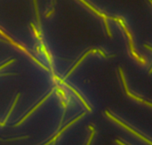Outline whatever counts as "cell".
Wrapping results in <instances>:
<instances>
[{
	"label": "cell",
	"instance_id": "3957f363",
	"mask_svg": "<svg viewBox=\"0 0 152 145\" xmlns=\"http://www.w3.org/2000/svg\"><path fill=\"white\" fill-rule=\"evenodd\" d=\"M105 115L107 116V117L109 118V119H110L111 120H113L114 122H116V124H118L119 126H121L122 127H124L125 129H126L128 132H130L131 134H134L136 137H138V138H140L141 140H142L143 141H145V142H147L148 145H152V141L151 140H149V139H148L147 137H145L144 135H142V134H141L140 133H138V132H136L135 130H134L132 127H128L126 124H125L124 122H122L121 120H119L118 119H116V118H115L114 116L109 112V111H108V110H106L105 111Z\"/></svg>",
	"mask_w": 152,
	"mask_h": 145
},
{
	"label": "cell",
	"instance_id": "8fae6325",
	"mask_svg": "<svg viewBox=\"0 0 152 145\" xmlns=\"http://www.w3.org/2000/svg\"><path fill=\"white\" fill-rule=\"evenodd\" d=\"M20 96H21V94H18V95H16V97H15V99H14V102H13V103L12 104V107H11L10 110L8 111V113H7V115H6V117L5 120L2 122V127L6 126V122H7L9 117H10V115L12 114V112H13V109H14V107H15V105H16V103H17V102H18L19 98H20Z\"/></svg>",
	"mask_w": 152,
	"mask_h": 145
},
{
	"label": "cell",
	"instance_id": "30bf717a",
	"mask_svg": "<svg viewBox=\"0 0 152 145\" xmlns=\"http://www.w3.org/2000/svg\"><path fill=\"white\" fill-rule=\"evenodd\" d=\"M126 95H127L130 98H132V99H134V100H135V101H137V102H141V103H143V104H146V105H148V106H149V107L152 108V102H148V101H145V100L141 99V98L139 97V96H136L135 95L132 94V93L129 91V89L126 90Z\"/></svg>",
	"mask_w": 152,
	"mask_h": 145
},
{
	"label": "cell",
	"instance_id": "8992f818",
	"mask_svg": "<svg viewBox=\"0 0 152 145\" xmlns=\"http://www.w3.org/2000/svg\"><path fill=\"white\" fill-rule=\"evenodd\" d=\"M85 115V112H83L82 114H80V115L78 116V117H77V118H76V119H74L72 121H70V123H68L65 127H63L62 129H60V131H59V132H58V133H57V134H55L52 139H51V140H49L47 142H45V144H43V145H51V144L54 143V142L58 140V138L63 134V133H64V132H65L69 127H71V126H72L73 124H75L77 121H78L79 119H81Z\"/></svg>",
	"mask_w": 152,
	"mask_h": 145
},
{
	"label": "cell",
	"instance_id": "52a82bcc",
	"mask_svg": "<svg viewBox=\"0 0 152 145\" xmlns=\"http://www.w3.org/2000/svg\"><path fill=\"white\" fill-rule=\"evenodd\" d=\"M53 92H54V87H53V88L50 91V93H48V94H47V95H45V97H44V98H43V99H42L38 103V104H36V105H35L31 109H30V110H29V111H28V112L24 116V117H23V118H22V119H21L18 123H16V124L14 125V127H18V126H20L21 123H23V122H24V121H25V120L29 117L30 115H31L35 110H37V109H38V108H39V107H40V106H41V105H42V104H43V103H44V102H45V101H46V100H47L51 95H53Z\"/></svg>",
	"mask_w": 152,
	"mask_h": 145
},
{
	"label": "cell",
	"instance_id": "ba28073f",
	"mask_svg": "<svg viewBox=\"0 0 152 145\" xmlns=\"http://www.w3.org/2000/svg\"><path fill=\"white\" fill-rule=\"evenodd\" d=\"M78 1H80L83 5H85L89 10H91L93 13H94L97 16H99V17H101L102 19H103V20H108V19H109V16H108V15H106L104 13H102V12H101V11H99L98 9H96L94 6H93L91 4H89L86 0H78Z\"/></svg>",
	"mask_w": 152,
	"mask_h": 145
},
{
	"label": "cell",
	"instance_id": "9a60e30c",
	"mask_svg": "<svg viewBox=\"0 0 152 145\" xmlns=\"http://www.w3.org/2000/svg\"><path fill=\"white\" fill-rule=\"evenodd\" d=\"M53 13H54V7L53 6V8H52V10H51L50 12H48V13L46 14V15H45V17H46V18H48V17H50V16H51V15H52V14H53Z\"/></svg>",
	"mask_w": 152,
	"mask_h": 145
},
{
	"label": "cell",
	"instance_id": "5bb4252c",
	"mask_svg": "<svg viewBox=\"0 0 152 145\" xmlns=\"http://www.w3.org/2000/svg\"><path fill=\"white\" fill-rule=\"evenodd\" d=\"M14 62H15V60H14V59H12V60H9V61L6 62V63H3L2 65H0V70H3L5 67H6V66L10 65V64H12V63H14Z\"/></svg>",
	"mask_w": 152,
	"mask_h": 145
},
{
	"label": "cell",
	"instance_id": "9c48e42d",
	"mask_svg": "<svg viewBox=\"0 0 152 145\" xmlns=\"http://www.w3.org/2000/svg\"><path fill=\"white\" fill-rule=\"evenodd\" d=\"M40 49H41V52L45 54L46 60H47V62H48V63L50 65V71H51V73H53L54 70H53V58H52V55L50 54V53L48 52V50H47V48H46V46H45V45L43 40L40 41Z\"/></svg>",
	"mask_w": 152,
	"mask_h": 145
},
{
	"label": "cell",
	"instance_id": "2e32d148",
	"mask_svg": "<svg viewBox=\"0 0 152 145\" xmlns=\"http://www.w3.org/2000/svg\"><path fill=\"white\" fill-rule=\"evenodd\" d=\"M116 142L117 144H119V145H126V143H124L123 141H121L120 140H116Z\"/></svg>",
	"mask_w": 152,
	"mask_h": 145
},
{
	"label": "cell",
	"instance_id": "6da1fadb",
	"mask_svg": "<svg viewBox=\"0 0 152 145\" xmlns=\"http://www.w3.org/2000/svg\"><path fill=\"white\" fill-rule=\"evenodd\" d=\"M110 20H113L115 21H116L117 23H119V25L123 28V30L126 35V37L128 38V42H129V49H130V53L132 54V56L134 58V59L141 64V65H146L147 64V62L146 60L144 59V57L139 55L136 52V49L134 47V39H133V36L131 34V32L129 31V30L127 28V26L126 25L125 23V21L120 18V17H110Z\"/></svg>",
	"mask_w": 152,
	"mask_h": 145
},
{
	"label": "cell",
	"instance_id": "7c38bea8",
	"mask_svg": "<svg viewBox=\"0 0 152 145\" xmlns=\"http://www.w3.org/2000/svg\"><path fill=\"white\" fill-rule=\"evenodd\" d=\"M34 2V7H35V12H36V15H37V21H38V28H39V32L42 33L41 31V24H40V17H39V12H38V2L37 0H33Z\"/></svg>",
	"mask_w": 152,
	"mask_h": 145
},
{
	"label": "cell",
	"instance_id": "e0dca14e",
	"mask_svg": "<svg viewBox=\"0 0 152 145\" xmlns=\"http://www.w3.org/2000/svg\"><path fill=\"white\" fill-rule=\"evenodd\" d=\"M0 41L5 42V43H7V41H6V40H4V39H3V38H0Z\"/></svg>",
	"mask_w": 152,
	"mask_h": 145
},
{
	"label": "cell",
	"instance_id": "277c9868",
	"mask_svg": "<svg viewBox=\"0 0 152 145\" xmlns=\"http://www.w3.org/2000/svg\"><path fill=\"white\" fill-rule=\"evenodd\" d=\"M52 78H53V81H56V82H57L58 84H60V85H65L67 88H69V89H70V91H71V92H72V93H73V94H74L77 98H78V99H79V101L83 103V105L85 107V109H86L88 111H92V109H91V107L87 104V102H85V100L82 97V95H80V94H79V93H78V92H77L74 87H73V86H71L70 84L66 83V82H65V79L60 78V77L59 76H57L54 72H53V73H52Z\"/></svg>",
	"mask_w": 152,
	"mask_h": 145
},
{
	"label": "cell",
	"instance_id": "5b68a950",
	"mask_svg": "<svg viewBox=\"0 0 152 145\" xmlns=\"http://www.w3.org/2000/svg\"><path fill=\"white\" fill-rule=\"evenodd\" d=\"M96 53H100V54H101L102 56H103L104 58H106V57H107L106 53H105L102 50H101V49H90V50H88L87 52H85V53L80 57V59H79V60L75 63V64H74V66L70 69V71L68 72V74L65 76V78H64V79H66L68 77H70V76L71 75V73H72V72H73V71H74V70H76V69L80 65V64H81V63L85 59V58H86L89 54H96Z\"/></svg>",
	"mask_w": 152,
	"mask_h": 145
},
{
	"label": "cell",
	"instance_id": "4fadbf2b",
	"mask_svg": "<svg viewBox=\"0 0 152 145\" xmlns=\"http://www.w3.org/2000/svg\"><path fill=\"white\" fill-rule=\"evenodd\" d=\"M88 128L91 130V134H90L89 139H88V141L86 142V145H91V143H92V141H93V139L94 137V134H95V128H94V127L93 125L88 126Z\"/></svg>",
	"mask_w": 152,
	"mask_h": 145
},
{
	"label": "cell",
	"instance_id": "7a4b0ae2",
	"mask_svg": "<svg viewBox=\"0 0 152 145\" xmlns=\"http://www.w3.org/2000/svg\"><path fill=\"white\" fill-rule=\"evenodd\" d=\"M0 35H1L4 38H6V41H7L8 43H10L13 46L17 47L19 50H21V51H22L23 53H25V54H26V55H28V56L30 58V59H31L33 62H35V63H36L38 66H40L42 69H44L45 70H46V71H49V72H50V69H48L45 65H44L41 62H39V61L37 59V58H36L33 54H31V53H30L26 49V47H24L23 45H20V44H18V43H16V42L12 38H10V37H9V36H8L5 31L2 30V28H0Z\"/></svg>",
	"mask_w": 152,
	"mask_h": 145
}]
</instances>
